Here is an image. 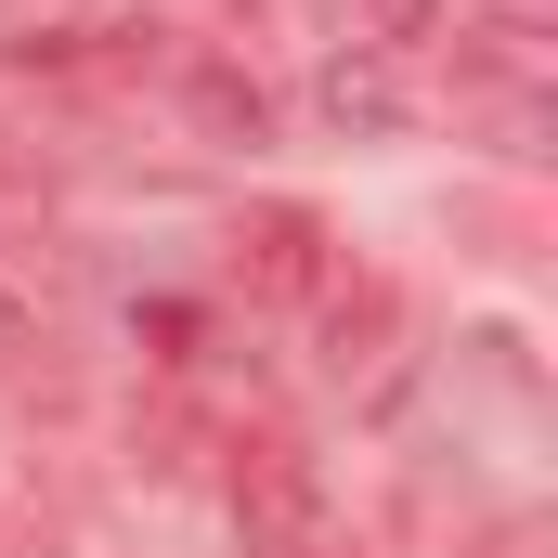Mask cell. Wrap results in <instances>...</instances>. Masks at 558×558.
Listing matches in <instances>:
<instances>
[{"instance_id":"7a4b0ae2","label":"cell","mask_w":558,"mask_h":558,"mask_svg":"<svg viewBox=\"0 0 558 558\" xmlns=\"http://www.w3.org/2000/svg\"><path fill=\"white\" fill-rule=\"evenodd\" d=\"M299 558H312V546H299Z\"/></svg>"},{"instance_id":"6da1fadb","label":"cell","mask_w":558,"mask_h":558,"mask_svg":"<svg viewBox=\"0 0 558 558\" xmlns=\"http://www.w3.org/2000/svg\"><path fill=\"white\" fill-rule=\"evenodd\" d=\"M247 247H260V286H312V221H299V208H260Z\"/></svg>"}]
</instances>
